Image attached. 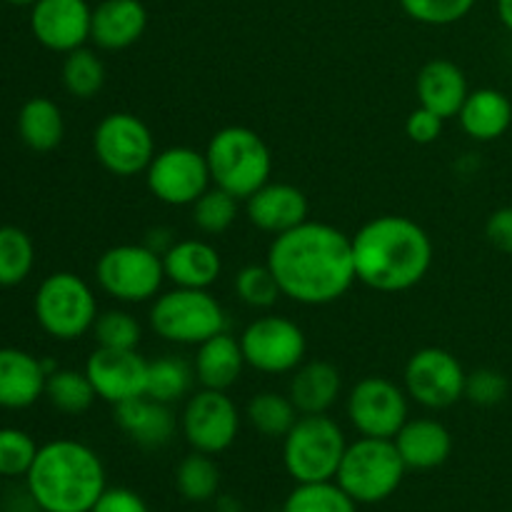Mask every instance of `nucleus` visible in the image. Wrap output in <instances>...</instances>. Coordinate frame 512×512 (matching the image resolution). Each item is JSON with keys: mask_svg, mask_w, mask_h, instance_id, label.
I'll use <instances>...</instances> for the list:
<instances>
[{"mask_svg": "<svg viewBox=\"0 0 512 512\" xmlns=\"http://www.w3.org/2000/svg\"><path fill=\"white\" fill-rule=\"evenodd\" d=\"M283 298L300 305H330L343 298L355 278L353 238L320 220H305L275 235L265 258Z\"/></svg>", "mask_w": 512, "mask_h": 512, "instance_id": "obj_1", "label": "nucleus"}, {"mask_svg": "<svg viewBox=\"0 0 512 512\" xmlns=\"http://www.w3.org/2000/svg\"><path fill=\"white\" fill-rule=\"evenodd\" d=\"M355 278L378 293H405L433 265V240L405 215H378L353 235Z\"/></svg>", "mask_w": 512, "mask_h": 512, "instance_id": "obj_2", "label": "nucleus"}, {"mask_svg": "<svg viewBox=\"0 0 512 512\" xmlns=\"http://www.w3.org/2000/svg\"><path fill=\"white\" fill-rule=\"evenodd\" d=\"M25 485L40 512H90L108 488V478L90 445L63 438L40 445Z\"/></svg>", "mask_w": 512, "mask_h": 512, "instance_id": "obj_3", "label": "nucleus"}, {"mask_svg": "<svg viewBox=\"0 0 512 512\" xmlns=\"http://www.w3.org/2000/svg\"><path fill=\"white\" fill-rule=\"evenodd\" d=\"M210 180L238 200H248L273 175V153L255 130L228 125L213 133L205 148Z\"/></svg>", "mask_w": 512, "mask_h": 512, "instance_id": "obj_4", "label": "nucleus"}, {"mask_svg": "<svg viewBox=\"0 0 512 512\" xmlns=\"http://www.w3.org/2000/svg\"><path fill=\"white\" fill-rule=\"evenodd\" d=\"M148 323L158 338L173 345H195L225 333L228 315L210 290L175 288L153 300Z\"/></svg>", "mask_w": 512, "mask_h": 512, "instance_id": "obj_5", "label": "nucleus"}, {"mask_svg": "<svg viewBox=\"0 0 512 512\" xmlns=\"http://www.w3.org/2000/svg\"><path fill=\"white\" fill-rule=\"evenodd\" d=\"M405 468L393 440L363 438L348 443L335 483L358 505H375L398 493Z\"/></svg>", "mask_w": 512, "mask_h": 512, "instance_id": "obj_6", "label": "nucleus"}, {"mask_svg": "<svg viewBox=\"0 0 512 512\" xmlns=\"http://www.w3.org/2000/svg\"><path fill=\"white\" fill-rule=\"evenodd\" d=\"M348 450L343 428L328 415H300L283 438V465L295 483L335 480Z\"/></svg>", "mask_w": 512, "mask_h": 512, "instance_id": "obj_7", "label": "nucleus"}, {"mask_svg": "<svg viewBox=\"0 0 512 512\" xmlns=\"http://www.w3.org/2000/svg\"><path fill=\"white\" fill-rule=\"evenodd\" d=\"M35 320L55 340L83 338L98 318V300L93 288L80 275L58 270L50 273L35 290Z\"/></svg>", "mask_w": 512, "mask_h": 512, "instance_id": "obj_8", "label": "nucleus"}, {"mask_svg": "<svg viewBox=\"0 0 512 512\" xmlns=\"http://www.w3.org/2000/svg\"><path fill=\"white\" fill-rule=\"evenodd\" d=\"M95 280L118 303H150L165 283L163 255L145 243L113 245L95 263Z\"/></svg>", "mask_w": 512, "mask_h": 512, "instance_id": "obj_9", "label": "nucleus"}, {"mask_svg": "<svg viewBox=\"0 0 512 512\" xmlns=\"http://www.w3.org/2000/svg\"><path fill=\"white\" fill-rule=\"evenodd\" d=\"M238 340L245 365L263 375L293 373L298 365L305 363V353H308L303 328L280 315H260L253 323L245 325Z\"/></svg>", "mask_w": 512, "mask_h": 512, "instance_id": "obj_10", "label": "nucleus"}, {"mask_svg": "<svg viewBox=\"0 0 512 512\" xmlns=\"http://www.w3.org/2000/svg\"><path fill=\"white\" fill-rule=\"evenodd\" d=\"M93 153L108 173L133 178L148 170L155 158V138L133 113H108L93 130Z\"/></svg>", "mask_w": 512, "mask_h": 512, "instance_id": "obj_11", "label": "nucleus"}, {"mask_svg": "<svg viewBox=\"0 0 512 512\" xmlns=\"http://www.w3.org/2000/svg\"><path fill=\"white\" fill-rule=\"evenodd\" d=\"M408 393L398 383L380 375L358 380L350 388L348 420L363 438L393 440L410 418Z\"/></svg>", "mask_w": 512, "mask_h": 512, "instance_id": "obj_12", "label": "nucleus"}, {"mask_svg": "<svg viewBox=\"0 0 512 512\" xmlns=\"http://www.w3.org/2000/svg\"><path fill=\"white\" fill-rule=\"evenodd\" d=\"M180 430L193 450L220 455L238 440L240 410L228 390L200 388L185 400Z\"/></svg>", "mask_w": 512, "mask_h": 512, "instance_id": "obj_13", "label": "nucleus"}, {"mask_svg": "<svg viewBox=\"0 0 512 512\" xmlns=\"http://www.w3.org/2000/svg\"><path fill=\"white\" fill-rule=\"evenodd\" d=\"M145 185L155 200L173 208L193 205L213 185L205 153L190 145H170L155 153L145 170Z\"/></svg>", "mask_w": 512, "mask_h": 512, "instance_id": "obj_14", "label": "nucleus"}, {"mask_svg": "<svg viewBox=\"0 0 512 512\" xmlns=\"http://www.w3.org/2000/svg\"><path fill=\"white\" fill-rule=\"evenodd\" d=\"M463 363L445 348H420L405 363L403 388L413 403L428 410H445L465 398Z\"/></svg>", "mask_w": 512, "mask_h": 512, "instance_id": "obj_15", "label": "nucleus"}, {"mask_svg": "<svg viewBox=\"0 0 512 512\" xmlns=\"http://www.w3.org/2000/svg\"><path fill=\"white\" fill-rule=\"evenodd\" d=\"M148 363L138 350L95 348L85 363V375L93 383L98 400L120 405L145 395Z\"/></svg>", "mask_w": 512, "mask_h": 512, "instance_id": "obj_16", "label": "nucleus"}, {"mask_svg": "<svg viewBox=\"0 0 512 512\" xmlns=\"http://www.w3.org/2000/svg\"><path fill=\"white\" fill-rule=\"evenodd\" d=\"M93 8L88 0H38L30 5V30L43 48L70 53L90 40Z\"/></svg>", "mask_w": 512, "mask_h": 512, "instance_id": "obj_17", "label": "nucleus"}, {"mask_svg": "<svg viewBox=\"0 0 512 512\" xmlns=\"http://www.w3.org/2000/svg\"><path fill=\"white\" fill-rule=\"evenodd\" d=\"M310 205L303 190L290 183H268L245 200V215L263 233H288L308 220Z\"/></svg>", "mask_w": 512, "mask_h": 512, "instance_id": "obj_18", "label": "nucleus"}, {"mask_svg": "<svg viewBox=\"0 0 512 512\" xmlns=\"http://www.w3.org/2000/svg\"><path fill=\"white\" fill-rule=\"evenodd\" d=\"M115 425L123 430L128 440L145 450H155L168 445L178 433V415L173 413V405H165L160 400L140 395V398L125 400V403L113 405Z\"/></svg>", "mask_w": 512, "mask_h": 512, "instance_id": "obj_19", "label": "nucleus"}, {"mask_svg": "<svg viewBox=\"0 0 512 512\" xmlns=\"http://www.w3.org/2000/svg\"><path fill=\"white\" fill-rule=\"evenodd\" d=\"M43 360L20 348H0V408L25 410L45 395Z\"/></svg>", "mask_w": 512, "mask_h": 512, "instance_id": "obj_20", "label": "nucleus"}, {"mask_svg": "<svg viewBox=\"0 0 512 512\" xmlns=\"http://www.w3.org/2000/svg\"><path fill=\"white\" fill-rule=\"evenodd\" d=\"M148 28V10L140 0H103L93 8L90 43L100 50H125Z\"/></svg>", "mask_w": 512, "mask_h": 512, "instance_id": "obj_21", "label": "nucleus"}, {"mask_svg": "<svg viewBox=\"0 0 512 512\" xmlns=\"http://www.w3.org/2000/svg\"><path fill=\"white\" fill-rule=\"evenodd\" d=\"M165 280L175 288H198L210 290V285L223 273V260L220 253L208 240L188 238L175 240L163 253Z\"/></svg>", "mask_w": 512, "mask_h": 512, "instance_id": "obj_22", "label": "nucleus"}, {"mask_svg": "<svg viewBox=\"0 0 512 512\" xmlns=\"http://www.w3.org/2000/svg\"><path fill=\"white\" fill-rule=\"evenodd\" d=\"M393 443L405 468L420 470V473L445 465L453 453V435L435 418H408Z\"/></svg>", "mask_w": 512, "mask_h": 512, "instance_id": "obj_23", "label": "nucleus"}, {"mask_svg": "<svg viewBox=\"0 0 512 512\" xmlns=\"http://www.w3.org/2000/svg\"><path fill=\"white\" fill-rule=\"evenodd\" d=\"M415 93L423 108L433 110L443 120L458 118L465 98H468V78L453 60L435 58L420 68L415 80Z\"/></svg>", "mask_w": 512, "mask_h": 512, "instance_id": "obj_24", "label": "nucleus"}, {"mask_svg": "<svg viewBox=\"0 0 512 512\" xmlns=\"http://www.w3.org/2000/svg\"><path fill=\"white\" fill-rule=\"evenodd\" d=\"M460 128L478 143H493L503 138L512 125V103L503 90H470L458 113Z\"/></svg>", "mask_w": 512, "mask_h": 512, "instance_id": "obj_25", "label": "nucleus"}, {"mask_svg": "<svg viewBox=\"0 0 512 512\" xmlns=\"http://www.w3.org/2000/svg\"><path fill=\"white\" fill-rule=\"evenodd\" d=\"M243 368L245 355L240 340L228 330L200 343L193 360L195 380L200 383V388L210 390H230L243 375Z\"/></svg>", "mask_w": 512, "mask_h": 512, "instance_id": "obj_26", "label": "nucleus"}, {"mask_svg": "<svg viewBox=\"0 0 512 512\" xmlns=\"http://www.w3.org/2000/svg\"><path fill=\"white\" fill-rule=\"evenodd\" d=\"M290 378L288 395L300 415H323L338 400L343 380L338 368L328 360H308L298 365Z\"/></svg>", "mask_w": 512, "mask_h": 512, "instance_id": "obj_27", "label": "nucleus"}, {"mask_svg": "<svg viewBox=\"0 0 512 512\" xmlns=\"http://www.w3.org/2000/svg\"><path fill=\"white\" fill-rule=\"evenodd\" d=\"M18 135L25 148L35 153H50L58 148L65 138V118L60 105L43 95L25 100L18 113Z\"/></svg>", "mask_w": 512, "mask_h": 512, "instance_id": "obj_28", "label": "nucleus"}, {"mask_svg": "<svg viewBox=\"0 0 512 512\" xmlns=\"http://www.w3.org/2000/svg\"><path fill=\"white\" fill-rule=\"evenodd\" d=\"M48 403L63 415H83L93 408L98 400L93 383L85 375V370L55 368L45 380V395Z\"/></svg>", "mask_w": 512, "mask_h": 512, "instance_id": "obj_29", "label": "nucleus"}, {"mask_svg": "<svg viewBox=\"0 0 512 512\" xmlns=\"http://www.w3.org/2000/svg\"><path fill=\"white\" fill-rule=\"evenodd\" d=\"M245 418L265 438H285L295 423H298L300 413L293 405L290 395L273 393L265 390L250 398L248 408H245Z\"/></svg>", "mask_w": 512, "mask_h": 512, "instance_id": "obj_30", "label": "nucleus"}, {"mask_svg": "<svg viewBox=\"0 0 512 512\" xmlns=\"http://www.w3.org/2000/svg\"><path fill=\"white\" fill-rule=\"evenodd\" d=\"M195 383V370L180 358H158L148 363L145 395L165 405H175L190 398Z\"/></svg>", "mask_w": 512, "mask_h": 512, "instance_id": "obj_31", "label": "nucleus"}, {"mask_svg": "<svg viewBox=\"0 0 512 512\" xmlns=\"http://www.w3.org/2000/svg\"><path fill=\"white\" fill-rule=\"evenodd\" d=\"M175 488L188 503H210L220 490V468L213 455L193 450L175 468Z\"/></svg>", "mask_w": 512, "mask_h": 512, "instance_id": "obj_32", "label": "nucleus"}, {"mask_svg": "<svg viewBox=\"0 0 512 512\" xmlns=\"http://www.w3.org/2000/svg\"><path fill=\"white\" fill-rule=\"evenodd\" d=\"M33 238L18 225H0V288H15L33 273Z\"/></svg>", "mask_w": 512, "mask_h": 512, "instance_id": "obj_33", "label": "nucleus"}, {"mask_svg": "<svg viewBox=\"0 0 512 512\" xmlns=\"http://www.w3.org/2000/svg\"><path fill=\"white\" fill-rule=\"evenodd\" d=\"M60 80L63 88L73 98L90 100L103 90L105 85V63L100 55L90 48H75L65 53L63 68H60Z\"/></svg>", "mask_w": 512, "mask_h": 512, "instance_id": "obj_34", "label": "nucleus"}, {"mask_svg": "<svg viewBox=\"0 0 512 512\" xmlns=\"http://www.w3.org/2000/svg\"><path fill=\"white\" fill-rule=\"evenodd\" d=\"M283 512H358V503L335 480L298 483L285 498Z\"/></svg>", "mask_w": 512, "mask_h": 512, "instance_id": "obj_35", "label": "nucleus"}, {"mask_svg": "<svg viewBox=\"0 0 512 512\" xmlns=\"http://www.w3.org/2000/svg\"><path fill=\"white\" fill-rule=\"evenodd\" d=\"M240 200L228 190L210 185L190 208H193V223L205 235H223L238 218Z\"/></svg>", "mask_w": 512, "mask_h": 512, "instance_id": "obj_36", "label": "nucleus"}, {"mask_svg": "<svg viewBox=\"0 0 512 512\" xmlns=\"http://www.w3.org/2000/svg\"><path fill=\"white\" fill-rule=\"evenodd\" d=\"M90 333H93L98 348L138 350L140 338H143V325L128 310L113 308L105 310V313H98Z\"/></svg>", "mask_w": 512, "mask_h": 512, "instance_id": "obj_37", "label": "nucleus"}, {"mask_svg": "<svg viewBox=\"0 0 512 512\" xmlns=\"http://www.w3.org/2000/svg\"><path fill=\"white\" fill-rule=\"evenodd\" d=\"M235 293L243 300L248 308L255 310H268L278 303L280 293L278 280H275L273 270L268 268V263L258 265H245V268L238 270L235 275Z\"/></svg>", "mask_w": 512, "mask_h": 512, "instance_id": "obj_38", "label": "nucleus"}, {"mask_svg": "<svg viewBox=\"0 0 512 512\" xmlns=\"http://www.w3.org/2000/svg\"><path fill=\"white\" fill-rule=\"evenodd\" d=\"M40 445L20 428H0V475L25 478Z\"/></svg>", "mask_w": 512, "mask_h": 512, "instance_id": "obj_39", "label": "nucleus"}, {"mask_svg": "<svg viewBox=\"0 0 512 512\" xmlns=\"http://www.w3.org/2000/svg\"><path fill=\"white\" fill-rule=\"evenodd\" d=\"M405 15L423 25H453L468 18L475 0H400Z\"/></svg>", "mask_w": 512, "mask_h": 512, "instance_id": "obj_40", "label": "nucleus"}, {"mask_svg": "<svg viewBox=\"0 0 512 512\" xmlns=\"http://www.w3.org/2000/svg\"><path fill=\"white\" fill-rule=\"evenodd\" d=\"M510 383L500 370L478 368L465 378V398L480 408H493L508 398Z\"/></svg>", "mask_w": 512, "mask_h": 512, "instance_id": "obj_41", "label": "nucleus"}, {"mask_svg": "<svg viewBox=\"0 0 512 512\" xmlns=\"http://www.w3.org/2000/svg\"><path fill=\"white\" fill-rule=\"evenodd\" d=\"M443 125L445 120L440 118V115H435L433 110L418 105V108L408 115V120H405V133H408V138L413 140V143L430 145L443 135Z\"/></svg>", "mask_w": 512, "mask_h": 512, "instance_id": "obj_42", "label": "nucleus"}, {"mask_svg": "<svg viewBox=\"0 0 512 512\" xmlns=\"http://www.w3.org/2000/svg\"><path fill=\"white\" fill-rule=\"evenodd\" d=\"M90 512H150V508L135 490L105 488Z\"/></svg>", "mask_w": 512, "mask_h": 512, "instance_id": "obj_43", "label": "nucleus"}, {"mask_svg": "<svg viewBox=\"0 0 512 512\" xmlns=\"http://www.w3.org/2000/svg\"><path fill=\"white\" fill-rule=\"evenodd\" d=\"M485 238L500 253L512 255V205L498 208L485 223Z\"/></svg>", "mask_w": 512, "mask_h": 512, "instance_id": "obj_44", "label": "nucleus"}, {"mask_svg": "<svg viewBox=\"0 0 512 512\" xmlns=\"http://www.w3.org/2000/svg\"><path fill=\"white\" fill-rule=\"evenodd\" d=\"M495 5H498L500 23L512 33V0H495Z\"/></svg>", "mask_w": 512, "mask_h": 512, "instance_id": "obj_45", "label": "nucleus"}, {"mask_svg": "<svg viewBox=\"0 0 512 512\" xmlns=\"http://www.w3.org/2000/svg\"><path fill=\"white\" fill-rule=\"evenodd\" d=\"M215 512H245V510L240 508V503H235V500L220 498V500H218V508H215Z\"/></svg>", "mask_w": 512, "mask_h": 512, "instance_id": "obj_46", "label": "nucleus"}, {"mask_svg": "<svg viewBox=\"0 0 512 512\" xmlns=\"http://www.w3.org/2000/svg\"><path fill=\"white\" fill-rule=\"evenodd\" d=\"M5 3H10V5H35L38 0H5Z\"/></svg>", "mask_w": 512, "mask_h": 512, "instance_id": "obj_47", "label": "nucleus"}]
</instances>
